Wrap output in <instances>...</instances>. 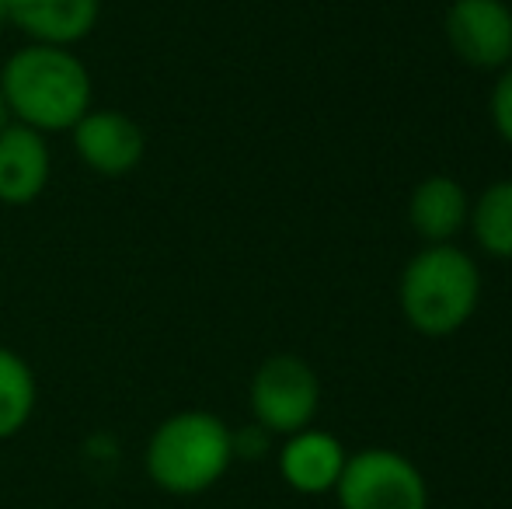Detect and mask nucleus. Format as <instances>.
I'll return each instance as SVG.
<instances>
[{"mask_svg": "<svg viewBox=\"0 0 512 509\" xmlns=\"http://www.w3.org/2000/svg\"><path fill=\"white\" fill-rule=\"evenodd\" d=\"M488 116H492L499 140L512 150V63L495 74L492 95H488Z\"/></svg>", "mask_w": 512, "mask_h": 509, "instance_id": "nucleus-14", "label": "nucleus"}, {"mask_svg": "<svg viewBox=\"0 0 512 509\" xmlns=\"http://www.w3.org/2000/svg\"><path fill=\"white\" fill-rule=\"evenodd\" d=\"M335 499L338 509H429V485L405 454L363 447L345 461Z\"/></svg>", "mask_w": 512, "mask_h": 509, "instance_id": "nucleus-5", "label": "nucleus"}, {"mask_svg": "<svg viewBox=\"0 0 512 509\" xmlns=\"http://www.w3.org/2000/svg\"><path fill=\"white\" fill-rule=\"evenodd\" d=\"M345 461H349V450L342 447V440L317 426L283 436V447H279V475L300 496L335 492Z\"/></svg>", "mask_w": 512, "mask_h": 509, "instance_id": "nucleus-9", "label": "nucleus"}, {"mask_svg": "<svg viewBox=\"0 0 512 509\" xmlns=\"http://www.w3.org/2000/svg\"><path fill=\"white\" fill-rule=\"evenodd\" d=\"M481 304V269L471 252L446 241L408 258L398 279V307L408 328L425 339H446L474 318Z\"/></svg>", "mask_w": 512, "mask_h": 509, "instance_id": "nucleus-2", "label": "nucleus"}, {"mask_svg": "<svg viewBox=\"0 0 512 509\" xmlns=\"http://www.w3.org/2000/svg\"><path fill=\"white\" fill-rule=\"evenodd\" d=\"M0 25H7V14H4V0H0Z\"/></svg>", "mask_w": 512, "mask_h": 509, "instance_id": "nucleus-17", "label": "nucleus"}, {"mask_svg": "<svg viewBox=\"0 0 512 509\" xmlns=\"http://www.w3.org/2000/svg\"><path fill=\"white\" fill-rule=\"evenodd\" d=\"M446 42L460 63L499 74L512 63V7L506 0H453Z\"/></svg>", "mask_w": 512, "mask_h": 509, "instance_id": "nucleus-6", "label": "nucleus"}, {"mask_svg": "<svg viewBox=\"0 0 512 509\" xmlns=\"http://www.w3.org/2000/svg\"><path fill=\"white\" fill-rule=\"evenodd\" d=\"M39 405V381L32 363L14 349L0 346V443L25 433Z\"/></svg>", "mask_w": 512, "mask_h": 509, "instance_id": "nucleus-13", "label": "nucleus"}, {"mask_svg": "<svg viewBox=\"0 0 512 509\" xmlns=\"http://www.w3.org/2000/svg\"><path fill=\"white\" fill-rule=\"evenodd\" d=\"M234 464L230 426L206 408H182L154 426L143 450L147 478L168 496H203Z\"/></svg>", "mask_w": 512, "mask_h": 509, "instance_id": "nucleus-3", "label": "nucleus"}, {"mask_svg": "<svg viewBox=\"0 0 512 509\" xmlns=\"http://www.w3.org/2000/svg\"><path fill=\"white\" fill-rule=\"evenodd\" d=\"M7 126V109H4V98H0V129Z\"/></svg>", "mask_w": 512, "mask_h": 509, "instance_id": "nucleus-16", "label": "nucleus"}, {"mask_svg": "<svg viewBox=\"0 0 512 509\" xmlns=\"http://www.w3.org/2000/svg\"><path fill=\"white\" fill-rule=\"evenodd\" d=\"M467 227L481 255L495 262H512V178L485 185L471 199Z\"/></svg>", "mask_w": 512, "mask_h": 509, "instance_id": "nucleus-12", "label": "nucleus"}, {"mask_svg": "<svg viewBox=\"0 0 512 509\" xmlns=\"http://www.w3.org/2000/svg\"><path fill=\"white\" fill-rule=\"evenodd\" d=\"M70 140L77 161L98 178H126L147 157V129L119 109H91L70 129Z\"/></svg>", "mask_w": 512, "mask_h": 509, "instance_id": "nucleus-7", "label": "nucleus"}, {"mask_svg": "<svg viewBox=\"0 0 512 509\" xmlns=\"http://www.w3.org/2000/svg\"><path fill=\"white\" fill-rule=\"evenodd\" d=\"M7 25H14L25 42L70 46L84 42L102 18V0H4Z\"/></svg>", "mask_w": 512, "mask_h": 509, "instance_id": "nucleus-10", "label": "nucleus"}, {"mask_svg": "<svg viewBox=\"0 0 512 509\" xmlns=\"http://www.w3.org/2000/svg\"><path fill=\"white\" fill-rule=\"evenodd\" d=\"M230 447H234V461H262L272 450V433L262 429L258 422H248L244 429H230Z\"/></svg>", "mask_w": 512, "mask_h": 509, "instance_id": "nucleus-15", "label": "nucleus"}, {"mask_svg": "<svg viewBox=\"0 0 512 509\" xmlns=\"http://www.w3.org/2000/svg\"><path fill=\"white\" fill-rule=\"evenodd\" d=\"M251 422L272 436H293L314 426L321 412V377L304 356L276 353L255 370L248 387Z\"/></svg>", "mask_w": 512, "mask_h": 509, "instance_id": "nucleus-4", "label": "nucleus"}, {"mask_svg": "<svg viewBox=\"0 0 512 509\" xmlns=\"http://www.w3.org/2000/svg\"><path fill=\"white\" fill-rule=\"evenodd\" d=\"M471 192L453 175H429L408 196V224L425 245H446L467 227Z\"/></svg>", "mask_w": 512, "mask_h": 509, "instance_id": "nucleus-11", "label": "nucleus"}, {"mask_svg": "<svg viewBox=\"0 0 512 509\" xmlns=\"http://www.w3.org/2000/svg\"><path fill=\"white\" fill-rule=\"evenodd\" d=\"M0 98L11 123L49 133H70L95 109V81L70 46L25 42L0 67Z\"/></svg>", "mask_w": 512, "mask_h": 509, "instance_id": "nucleus-1", "label": "nucleus"}, {"mask_svg": "<svg viewBox=\"0 0 512 509\" xmlns=\"http://www.w3.org/2000/svg\"><path fill=\"white\" fill-rule=\"evenodd\" d=\"M53 178V150L39 129L11 123L0 129V203L32 206Z\"/></svg>", "mask_w": 512, "mask_h": 509, "instance_id": "nucleus-8", "label": "nucleus"}]
</instances>
